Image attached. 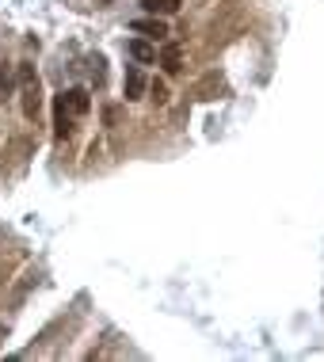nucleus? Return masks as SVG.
I'll return each instance as SVG.
<instances>
[{
    "mask_svg": "<svg viewBox=\"0 0 324 362\" xmlns=\"http://www.w3.org/2000/svg\"><path fill=\"white\" fill-rule=\"evenodd\" d=\"M130 27H134V35H145L149 42H164V38L172 35V31H168V23H164L161 16H137Z\"/></svg>",
    "mask_w": 324,
    "mask_h": 362,
    "instance_id": "nucleus-2",
    "label": "nucleus"
},
{
    "mask_svg": "<svg viewBox=\"0 0 324 362\" xmlns=\"http://www.w3.org/2000/svg\"><path fill=\"white\" fill-rule=\"evenodd\" d=\"M12 92V73H8V65H0V95Z\"/></svg>",
    "mask_w": 324,
    "mask_h": 362,
    "instance_id": "nucleus-10",
    "label": "nucleus"
},
{
    "mask_svg": "<svg viewBox=\"0 0 324 362\" xmlns=\"http://www.w3.org/2000/svg\"><path fill=\"white\" fill-rule=\"evenodd\" d=\"M145 88H149V81H145L141 76V69H137V65H130V69H126V76H122V92H126V100H141L145 95Z\"/></svg>",
    "mask_w": 324,
    "mask_h": 362,
    "instance_id": "nucleus-4",
    "label": "nucleus"
},
{
    "mask_svg": "<svg viewBox=\"0 0 324 362\" xmlns=\"http://www.w3.org/2000/svg\"><path fill=\"white\" fill-rule=\"evenodd\" d=\"M119 115H122L119 107H107V111H103V122H107V126H115V122H119Z\"/></svg>",
    "mask_w": 324,
    "mask_h": 362,
    "instance_id": "nucleus-11",
    "label": "nucleus"
},
{
    "mask_svg": "<svg viewBox=\"0 0 324 362\" xmlns=\"http://www.w3.org/2000/svg\"><path fill=\"white\" fill-rule=\"evenodd\" d=\"M19 107H23V119H38V111H42V88H38V73L31 62H19Z\"/></svg>",
    "mask_w": 324,
    "mask_h": 362,
    "instance_id": "nucleus-1",
    "label": "nucleus"
},
{
    "mask_svg": "<svg viewBox=\"0 0 324 362\" xmlns=\"http://www.w3.org/2000/svg\"><path fill=\"white\" fill-rule=\"evenodd\" d=\"M149 100L153 103H168V88H164V81H153L149 84Z\"/></svg>",
    "mask_w": 324,
    "mask_h": 362,
    "instance_id": "nucleus-9",
    "label": "nucleus"
},
{
    "mask_svg": "<svg viewBox=\"0 0 324 362\" xmlns=\"http://www.w3.org/2000/svg\"><path fill=\"white\" fill-rule=\"evenodd\" d=\"M145 16H175L180 12V0H141Z\"/></svg>",
    "mask_w": 324,
    "mask_h": 362,
    "instance_id": "nucleus-8",
    "label": "nucleus"
},
{
    "mask_svg": "<svg viewBox=\"0 0 324 362\" xmlns=\"http://www.w3.org/2000/svg\"><path fill=\"white\" fill-rule=\"evenodd\" d=\"M126 54H130L137 65H153L156 62V46L149 42V38H134V42L126 46Z\"/></svg>",
    "mask_w": 324,
    "mask_h": 362,
    "instance_id": "nucleus-6",
    "label": "nucleus"
},
{
    "mask_svg": "<svg viewBox=\"0 0 324 362\" xmlns=\"http://www.w3.org/2000/svg\"><path fill=\"white\" fill-rule=\"evenodd\" d=\"M54 138H57V141H69V138H73V111L65 107L62 95L54 100Z\"/></svg>",
    "mask_w": 324,
    "mask_h": 362,
    "instance_id": "nucleus-3",
    "label": "nucleus"
},
{
    "mask_svg": "<svg viewBox=\"0 0 324 362\" xmlns=\"http://www.w3.org/2000/svg\"><path fill=\"white\" fill-rule=\"evenodd\" d=\"M65 107L73 111V119H81V115L92 111V100H88V88H69V92H62Z\"/></svg>",
    "mask_w": 324,
    "mask_h": 362,
    "instance_id": "nucleus-5",
    "label": "nucleus"
},
{
    "mask_svg": "<svg viewBox=\"0 0 324 362\" xmlns=\"http://www.w3.org/2000/svg\"><path fill=\"white\" fill-rule=\"evenodd\" d=\"M161 65H164V73H168V76H175V73L183 69V54H180V42H168V38H164Z\"/></svg>",
    "mask_w": 324,
    "mask_h": 362,
    "instance_id": "nucleus-7",
    "label": "nucleus"
}]
</instances>
